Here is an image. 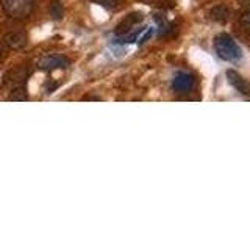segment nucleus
<instances>
[{"instance_id":"obj_11","label":"nucleus","mask_w":250,"mask_h":235,"mask_svg":"<svg viewBox=\"0 0 250 235\" xmlns=\"http://www.w3.org/2000/svg\"><path fill=\"white\" fill-rule=\"evenodd\" d=\"M28 97V94H27V88H25V85H18V86H14V88L11 90L10 93V96H8V99L10 100H27Z\"/></svg>"},{"instance_id":"obj_7","label":"nucleus","mask_w":250,"mask_h":235,"mask_svg":"<svg viewBox=\"0 0 250 235\" xmlns=\"http://www.w3.org/2000/svg\"><path fill=\"white\" fill-rule=\"evenodd\" d=\"M227 80H229V83L236 91L244 94V96H249V83L246 82V78H242V75L239 72H236V70H233V69H229L227 70Z\"/></svg>"},{"instance_id":"obj_2","label":"nucleus","mask_w":250,"mask_h":235,"mask_svg":"<svg viewBox=\"0 0 250 235\" xmlns=\"http://www.w3.org/2000/svg\"><path fill=\"white\" fill-rule=\"evenodd\" d=\"M0 6L10 19L23 21L33 13L35 0H0Z\"/></svg>"},{"instance_id":"obj_4","label":"nucleus","mask_w":250,"mask_h":235,"mask_svg":"<svg viewBox=\"0 0 250 235\" xmlns=\"http://www.w3.org/2000/svg\"><path fill=\"white\" fill-rule=\"evenodd\" d=\"M194 77L189 72H177L172 80V90L175 93H189L194 88Z\"/></svg>"},{"instance_id":"obj_13","label":"nucleus","mask_w":250,"mask_h":235,"mask_svg":"<svg viewBox=\"0 0 250 235\" xmlns=\"http://www.w3.org/2000/svg\"><path fill=\"white\" fill-rule=\"evenodd\" d=\"M241 25H242V30H244L246 33H249L250 31V13L247 10L241 16Z\"/></svg>"},{"instance_id":"obj_1","label":"nucleus","mask_w":250,"mask_h":235,"mask_svg":"<svg viewBox=\"0 0 250 235\" xmlns=\"http://www.w3.org/2000/svg\"><path fill=\"white\" fill-rule=\"evenodd\" d=\"M214 49L217 57L224 60V61H229V63H238L242 60V50L241 47L238 46V43L234 39L227 35V33H221L217 35L214 39Z\"/></svg>"},{"instance_id":"obj_5","label":"nucleus","mask_w":250,"mask_h":235,"mask_svg":"<svg viewBox=\"0 0 250 235\" xmlns=\"http://www.w3.org/2000/svg\"><path fill=\"white\" fill-rule=\"evenodd\" d=\"M3 43L10 50H21L28 44V36L23 31H10L5 35Z\"/></svg>"},{"instance_id":"obj_3","label":"nucleus","mask_w":250,"mask_h":235,"mask_svg":"<svg viewBox=\"0 0 250 235\" xmlns=\"http://www.w3.org/2000/svg\"><path fill=\"white\" fill-rule=\"evenodd\" d=\"M70 66V60L64 55H44L38 61V69L41 70H55V69H66Z\"/></svg>"},{"instance_id":"obj_9","label":"nucleus","mask_w":250,"mask_h":235,"mask_svg":"<svg viewBox=\"0 0 250 235\" xmlns=\"http://www.w3.org/2000/svg\"><path fill=\"white\" fill-rule=\"evenodd\" d=\"M209 18L219 22V24H225L227 21H229L230 18V10H229V6H225V5H217L214 6L213 10L209 11Z\"/></svg>"},{"instance_id":"obj_8","label":"nucleus","mask_w":250,"mask_h":235,"mask_svg":"<svg viewBox=\"0 0 250 235\" xmlns=\"http://www.w3.org/2000/svg\"><path fill=\"white\" fill-rule=\"evenodd\" d=\"M27 77H28V72H27V70H23V69H14V70H10V72L6 74L5 82H6V83H13L14 86H18V85H25Z\"/></svg>"},{"instance_id":"obj_14","label":"nucleus","mask_w":250,"mask_h":235,"mask_svg":"<svg viewBox=\"0 0 250 235\" xmlns=\"http://www.w3.org/2000/svg\"><path fill=\"white\" fill-rule=\"evenodd\" d=\"M238 2H239L242 6H244V8H247V6H249V3H250V0H238Z\"/></svg>"},{"instance_id":"obj_6","label":"nucleus","mask_w":250,"mask_h":235,"mask_svg":"<svg viewBox=\"0 0 250 235\" xmlns=\"http://www.w3.org/2000/svg\"><path fill=\"white\" fill-rule=\"evenodd\" d=\"M144 19V16L143 13H131L128 16H125V19L119 24V25L116 27V35L117 36H125V35H128L130 31L135 28L138 24Z\"/></svg>"},{"instance_id":"obj_12","label":"nucleus","mask_w":250,"mask_h":235,"mask_svg":"<svg viewBox=\"0 0 250 235\" xmlns=\"http://www.w3.org/2000/svg\"><path fill=\"white\" fill-rule=\"evenodd\" d=\"M91 2L102 6V8H105L108 11L116 10V8L121 5V0H91Z\"/></svg>"},{"instance_id":"obj_10","label":"nucleus","mask_w":250,"mask_h":235,"mask_svg":"<svg viewBox=\"0 0 250 235\" xmlns=\"http://www.w3.org/2000/svg\"><path fill=\"white\" fill-rule=\"evenodd\" d=\"M49 13L52 16V19L61 21L64 18V6H62L60 0H53V2H50V5H49Z\"/></svg>"}]
</instances>
